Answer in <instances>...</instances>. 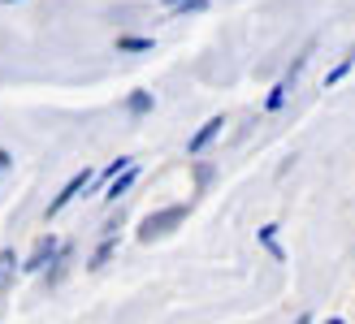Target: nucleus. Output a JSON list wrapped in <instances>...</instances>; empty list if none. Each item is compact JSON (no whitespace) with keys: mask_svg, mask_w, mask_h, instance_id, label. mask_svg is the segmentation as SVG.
Wrapping results in <instances>:
<instances>
[{"mask_svg":"<svg viewBox=\"0 0 355 324\" xmlns=\"http://www.w3.org/2000/svg\"><path fill=\"white\" fill-rule=\"evenodd\" d=\"M178 221H187V208H182V204H173V208H165V212H152L148 221L139 225V238L152 242V238H161V233H169Z\"/></svg>","mask_w":355,"mask_h":324,"instance_id":"1","label":"nucleus"},{"mask_svg":"<svg viewBox=\"0 0 355 324\" xmlns=\"http://www.w3.org/2000/svg\"><path fill=\"white\" fill-rule=\"evenodd\" d=\"M92 177H96L92 169H83V173H74V177H69V182L61 186V195H57V199L48 204V216H57V212H61V208H65L69 199H78V195H83L87 186H92Z\"/></svg>","mask_w":355,"mask_h":324,"instance_id":"2","label":"nucleus"},{"mask_svg":"<svg viewBox=\"0 0 355 324\" xmlns=\"http://www.w3.org/2000/svg\"><path fill=\"white\" fill-rule=\"evenodd\" d=\"M57 255H61V242H57V238H52V233H48V238H40V242H35L31 260H26L22 268H26V273H40V268H44L48 260H57Z\"/></svg>","mask_w":355,"mask_h":324,"instance_id":"3","label":"nucleus"},{"mask_svg":"<svg viewBox=\"0 0 355 324\" xmlns=\"http://www.w3.org/2000/svg\"><path fill=\"white\" fill-rule=\"evenodd\" d=\"M221 125H225L221 117H208V121L200 125V130H195V134H191V143H187V152H191V156H200V152L208 147V143H212V138H217V134H221Z\"/></svg>","mask_w":355,"mask_h":324,"instance_id":"4","label":"nucleus"},{"mask_svg":"<svg viewBox=\"0 0 355 324\" xmlns=\"http://www.w3.org/2000/svg\"><path fill=\"white\" fill-rule=\"evenodd\" d=\"M135 177H139V165H135V160H130V165L121 169V173H113V186L104 190V199H117V195H126V190L135 186Z\"/></svg>","mask_w":355,"mask_h":324,"instance_id":"5","label":"nucleus"},{"mask_svg":"<svg viewBox=\"0 0 355 324\" xmlns=\"http://www.w3.org/2000/svg\"><path fill=\"white\" fill-rule=\"evenodd\" d=\"M286 96H291V78H282L273 91H269V100H264V108H269V113H277V108L286 104Z\"/></svg>","mask_w":355,"mask_h":324,"instance_id":"6","label":"nucleus"},{"mask_svg":"<svg viewBox=\"0 0 355 324\" xmlns=\"http://www.w3.org/2000/svg\"><path fill=\"white\" fill-rule=\"evenodd\" d=\"M13 264H17V255H13V251H0V290H9V277H13Z\"/></svg>","mask_w":355,"mask_h":324,"instance_id":"7","label":"nucleus"},{"mask_svg":"<svg viewBox=\"0 0 355 324\" xmlns=\"http://www.w3.org/2000/svg\"><path fill=\"white\" fill-rule=\"evenodd\" d=\"M117 48H121V52H152V39H139V35H121Z\"/></svg>","mask_w":355,"mask_h":324,"instance_id":"8","label":"nucleus"},{"mask_svg":"<svg viewBox=\"0 0 355 324\" xmlns=\"http://www.w3.org/2000/svg\"><path fill=\"white\" fill-rule=\"evenodd\" d=\"M126 108H130V113H135V117H144V113H148V108H152V96H148V91H135V96L126 100Z\"/></svg>","mask_w":355,"mask_h":324,"instance_id":"9","label":"nucleus"},{"mask_svg":"<svg viewBox=\"0 0 355 324\" xmlns=\"http://www.w3.org/2000/svg\"><path fill=\"white\" fill-rule=\"evenodd\" d=\"M260 242L269 246V255H277V260H282V246H277V225H264V229H260Z\"/></svg>","mask_w":355,"mask_h":324,"instance_id":"10","label":"nucleus"},{"mask_svg":"<svg viewBox=\"0 0 355 324\" xmlns=\"http://www.w3.org/2000/svg\"><path fill=\"white\" fill-rule=\"evenodd\" d=\"M9 169V152H0V173H5Z\"/></svg>","mask_w":355,"mask_h":324,"instance_id":"11","label":"nucleus"},{"mask_svg":"<svg viewBox=\"0 0 355 324\" xmlns=\"http://www.w3.org/2000/svg\"><path fill=\"white\" fill-rule=\"evenodd\" d=\"M165 5H169V9H173V5H182V0H165Z\"/></svg>","mask_w":355,"mask_h":324,"instance_id":"12","label":"nucleus"},{"mask_svg":"<svg viewBox=\"0 0 355 324\" xmlns=\"http://www.w3.org/2000/svg\"><path fill=\"white\" fill-rule=\"evenodd\" d=\"M325 324H343V320H325Z\"/></svg>","mask_w":355,"mask_h":324,"instance_id":"13","label":"nucleus"},{"mask_svg":"<svg viewBox=\"0 0 355 324\" xmlns=\"http://www.w3.org/2000/svg\"><path fill=\"white\" fill-rule=\"evenodd\" d=\"M5 5H13V0H5Z\"/></svg>","mask_w":355,"mask_h":324,"instance_id":"14","label":"nucleus"}]
</instances>
